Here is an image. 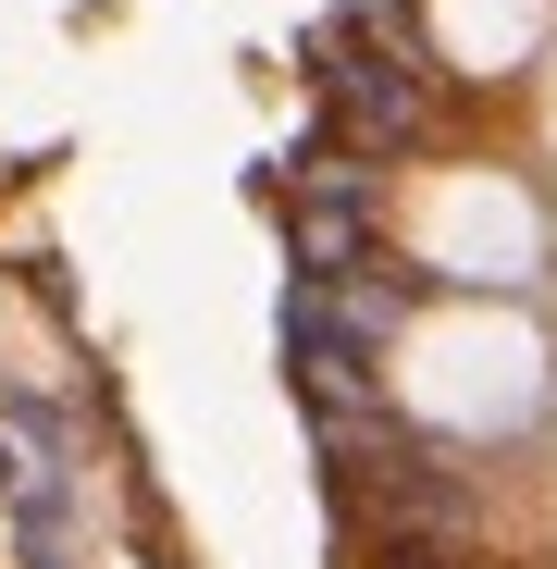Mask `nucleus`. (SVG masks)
I'll return each instance as SVG.
<instances>
[{
    "label": "nucleus",
    "instance_id": "nucleus-1",
    "mask_svg": "<svg viewBox=\"0 0 557 569\" xmlns=\"http://www.w3.org/2000/svg\"><path fill=\"white\" fill-rule=\"evenodd\" d=\"M397 397L421 409V421H446V433H484V421H520L533 397H545V347L508 322V310H434V322H409L397 335Z\"/></svg>",
    "mask_w": 557,
    "mask_h": 569
},
{
    "label": "nucleus",
    "instance_id": "nucleus-2",
    "mask_svg": "<svg viewBox=\"0 0 557 569\" xmlns=\"http://www.w3.org/2000/svg\"><path fill=\"white\" fill-rule=\"evenodd\" d=\"M409 248L446 284H520L545 260V211L520 199L508 173H434L421 199H409Z\"/></svg>",
    "mask_w": 557,
    "mask_h": 569
},
{
    "label": "nucleus",
    "instance_id": "nucleus-3",
    "mask_svg": "<svg viewBox=\"0 0 557 569\" xmlns=\"http://www.w3.org/2000/svg\"><path fill=\"white\" fill-rule=\"evenodd\" d=\"M434 38L471 62V74H508L545 38V0H434Z\"/></svg>",
    "mask_w": 557,
    "mask_h": 569
}]
</instances>
